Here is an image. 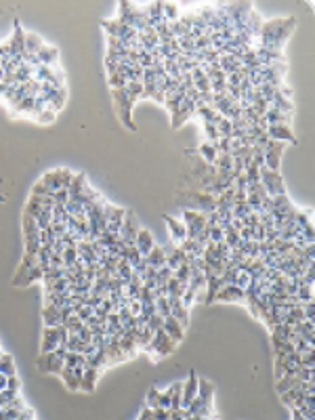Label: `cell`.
<instances>
[{"label":"cell","instance_id":"1","mask_svg":"<svg viewBox=\"0 0 315 420\" xmlns=\"http://www.w3.org/2000/svg\"><path fill=\"white\" fill-rule=\"evenodd\" d=\"M260 170V185L265 187L267 196L269 198H275V196H284L288 194V189L284 185V177L279 174V170H269V168H258Z\"/></svg>","mask_w":315,"mask_h":420},{"label":"cell","instance_id":"2","mask_svg":"<svg viewBox=\"0 0 315 420\" xmlns=\"http://www.w3.org/2000/svg\"><path fill=\"white\" fill-rule=\"evenodd\" d=\"M114 95V101H116V110L120 114V120H122V124H124L126 128L130 130H137L135 126V122H133V101L130 97L126 95V89H120V91H112Z\"/></svg>","mask_w":315,"mask_h":420},{"label":"cell","instance_id":"3","mask_svg":"<svg viewBox=\"0 0 315 420\" xmlns=\"http://www.w3.org/2000/svg\"><path fill=\"white\" fill-rule=\"evenodd\" d=\"M174 347H177V343H174L164 330H158V332H153V336H151V340L145 349L149 353H155V359H158V357L170 355L174 351Z\"/></svg>","mask_w":315,"mask_h":420},{"label":"cell","instance_id":"4","mask_svg":"<svg viewBox=\"0 0 315 420\" xmlns=\"http://www.w3.org/2000/svg\"><path fill=\"white\" fill-rule=\"evenodd\" d=\"M141 229V225H139V219L135 217V213H130V210H126V217H124V223H122V229L118 233V238L126 244V246H135V238H137V231Z\"/></svg>","mask_w":315,"mask_h":420},{"label":"cell","instance_id":"5","mask_svg":"<svg viewBox=\"0 0 315 420\" xmlns=\"http://www.w3.org/2000/svg\"><path fill=\"white\" fill-rule=\"evenodd\" d=\"M36 365L42 374H55L59 376L63 370V359H59L55 353H40V357L36 359Z\"/></svg>","mask_w":315,"mask_h":420},{"label":"cell","instance_id":"6","mask_svg":"<svg viewBox=\"0 0 315 420\" xmlns=\"http://www.w3.org/2000/svg\"><path fill=\"white\" fill-rule=\"evenodd\" d=\"M196 116V105H194V101L191 99H187L185 97V101L179 105V110L174 112V114H170V124H172V128H179V126H183L185 122L189 120V118H194Z\"/></svg>","mask_w":315,"mask_h":420},{"label":"cell","instance_id":"7","mask_svg":"<svg viewBox=\"0 0 315 420\" xmlns=\"http://www.w3.org/2000/svg\"><path fill=\"white\" fill-rule=\"evenodd\" d=\"M198 397V376L196 372H189L187 380L183 382V393H181V408L187 410L189 404Z\"/></svg>","mask_w":315,"mask_h":420},{"label":"cell","instance_id":"8","mask_svg":"<svg viewBox=\"0 0 315 420\" xmlns=\"http://www.w3.org/2000/svg\"><path fill=\"white\" fill-rule=\"evenodd\" d=\"M189 200L194 202V208L191 210H198V213H213V210H217L215 206V198L210 194H204V191H194V194H189Z\"/></svg>","mask_w":315,"mask_h":420},{"label":"cell","instance_id":"9","mask_svg":"<svg viewBox=\"0 0 315 420\" xmlns=\"http://www.w3.org/2000/svg\"><path fill=\"white\" fill-rule=\"evenodd\" d=\"M82 365H76V368H65L59 374V378L63 380V384L69 389V391H80V380H82Z\"/></svg>","mask_w":315,"mask_h":420},{"label":"cell","instance_id":"10","mask_svg":"<svg viewBox=\"0 0 315 420\" xmlns=\"http://www.w3.org/2000/svg\"><path fill=\"white\" fill-rule=\"evenodd\" d=\"M164 221L168 225V233H170V244H174V246H179V244L187 238V229H185V225L183 221L179 219H174L170 215H164Z\"/></svg>","mask_w":315,"mask_h":420},{"label":"cell","instance_id":"11","mask_svg":"<svg viewBox=\"0 0 315 420\" xmlns=\"http://www.w3.org/2000/svg\"><path fill=\"white\" fill-rule=\"evenodd\" d=\"M34 282H42V269L38 265H34L25 271H17L15 277H13V284L15 286H30Z\"/></svg>","mask_w":315,"mask_h":420},{"label":"cell","instance_id":"12","mask_svg":"<svg viewBox=\"0 0 315 420\" xmlns=\"http://www.w3.org/2000/svg\"><path fill=\"white\" fill-rule=\"evenodd\" d=\"M215 301H221V303H242L246 301V292L238 286H223L219 292H217V299Z\"/></svg>","mask_w":315,"mask_h":420},{"label":"cell","instance_id":"13","mask_svg":"<svg viewBox=\"0 0 315 420\" xmlns=\"http://www.w3.org/2000/svg\"><path fill=\"white\" fill-rule=\"evenodd\" d=\"M267 137L273 139V141H279V143H296V137L292 133L290 126H284V124H271L267 126Z\"/></svg>","mask_w":315,"mask_h":420},{"label":"cell","instance_id":"14","mask_svg":"<svg viewBox=\"0 0 315 420\" xmlns=\"http://www.w3.org/2000/svg\"><path fill=\"white\" fill-rule=\"evenodd\" d=\"M9 46H11V57L15 55H21L25 52V32L21 30V23L15 21V34L9 38Z\"/></svg>","mask_w":315,"mask_h":420},{"label":"cell","instance_id":"15","mask_svg":"<svg viewBox=\"0 0 315 420\" xmlns=\"http://www.w3.org/2000/svg\"><path fill=\"white\" fill-rule=\"evenodd\" d=\"M153 246H155V240H153L151 231H147V229H143V227H141V229L137 231V238H135V248L141 252V256H147Z\"/></svg>","mask_w":315,"mask_h":420},{"label":"cell","instance_id":"16","mask_svg":"<svg viewBox=\"0 0 315 420\" xmlns=\"http://www.w3.org/2000/svg\"><path fill=\"white\" fill-rule=\"evenodd\" d=\"M99 372H101V370H97V368L84 363L82 380H80V391H84V393H93V391H95V384H97V378H99Z\"/></svg>","mask_w":315,"mask_h":420},{"label":"cell","instance_id":"17","mask_svg":"<svg viewBox=\"0 0 315 420\" xmlns=\"http://www.w3.org/2000/svg\"><path fill=\"white\" fill-rule=\"evenodd\" d=\"M59 347V332L57 328H44L42 332V343H40V353H50Z\"/></svg>","mask_w":315,"mask_h":420},{"label":"cell","instance_id":"18","mask_svg":"<svg viewBox=\"0 0 315 420\" xmlns=\"http://www.w3.org/2000/svg\"><path fill=\"white\" fill-rule=\"evenodd\" d=\"M86 187H89V183H86V174L84 172H74V179H72V183H69V187H67V194H69V200H78L84 191H86Z\"/></svg>","mask_w":315,"mask_h":420},{"label":"cell","instance_id":"19","mask_svg":"<svg viewBox=\"0 0 315 420\" xmlns=\"http://www.w3.org/2000/svg\"><path fill=\"white\" fill-rule=\"evenodd\" d=\"M42 320H44V328H57L61 326V309L55 305H44L42 309Z\"/></svg>","mask_w":315,"mask_h":420},{"label":"cell","instance_id":"20","mask_svg":"<svg viewBox=\"0 0 315 420\" xmlns=\"http://www.w3.org/2000/svg\"><path fill=\"white\" fill-rule=\"evenodd\" d=\"M36 57H38V63L40 65H48V67H57V59H59V50L57 48H52V46H42L38 52H36Z\"/></svg>","mask_w":315,"mask_h":420},{"label":"cell","instance_id":"21","mask_svg":"<svg viewBox=\"0 0 315 420\" xmlns=\"http://www.w3.org/2000/svg\"><path fill=\"white\" fill-rule=\"evenodd\" d=\"M166 334L174 340V343H181L183 340V334H185V328L174 320V318H164V328H162Z\"/></svg>","mask_w":315,"mask_h":420},{"label":"cell","instance_id":"22","mask_svg":"<svg viewBox=\"0 0 315 420\" xmlns=\"http://www.w3.org/2000/svg\"><path fill=\"white\" fill-rule=\"evenodd\" d=\"M265 118V122L271 126V124H284V126H290L292 124V114H284V112H277L273 108L267 110V114L262 116Z\"/></svg>","mask_w":315,"mask_h":420},{"label":"cell","instance_id":"23","mask_svg":"<svg viewBox=\"0 0 315 420\" xmlns=\"http://www.w3.org/2000/svg\"><path fill=\"white\" fill-rule=\"evenodd\" d=\"M269 108H273V110H277V112H284V114H292L294 112V103H292V99H288V97H284L282 93H275L273 95V99L269 101Z\"/></svg>","mask_w":315,"mask_h":420},{"label":"cell","instance_id":"24","mask_svg":"<svg viewBox=\"0 0 315 420\" xmlns=\"http://www.w3.org/2000/svg\"><path fill=\"white\" fill-rule=\"evenodd\" d=\"M145 258V262H147V267H155V269H160L162 265H166V256H164V250H162V246H155L151 248V252L147 254V256H143Z\"/></svg>","mask_w":315,"mask_h":420},{"label":"cell","instance_id":"25","mask_svg":"<svg viewBox=\"0 0 315 420\" xmlns=\"http://www.w3.org/2000/svg\"><path fill=\"white\" fill-rule=\"evenodd\" d=\"M213 397H215V387L206 378H198V399H202L204 404H213Z\"/></svg>","mask_w":315,"mask_h":420},{"label":"cell","instance_id":"26","mask_svg":"<svg viewBox=\"0 0 315 420\" xmlns=\"http://www.w3.org/2000/svg\"><path fill=\"white\" fill-rule=\"evenodd\" d=\"M42 200H44V198H40V196H30V200H28V204H25V208H23V215L36 219V217L42 213V210H44Z\"/></svg>","mask_w":315,"mask_h":420},{"label":"cell","instance_id":"27","mask_svg":"<svg viewBox=\"0 0 315 420\" xmlns=\"http://www.w3.org/2000/svg\"><path fill=\"white\" fill-rule=\"evenodd\" d=\"M42 181H44V185L52 191V194H55V191H59V189H63V187H61V168L46 172L44 177H42Z\"/></svg>","mask_w":315,"mask_h":420},{"label":"cell","instance_id":"28","mask_svg":"<svg viewBox=\"0 0 315 420\" xmlns=\"http://www.w3.org/2000/svg\"><path fill=\"white\" fill-rule=\"evenodd\" d=\"M299 380H296V376H292V374H286V376H282L277 380V384H275V389H277V393L282 395V393H286V391H290V389H294V387H299Z\"/></svg>","mask_w":315,"mask_h":420},{"label":"cell","instance_id":"29","mask_svg":"<svg viewBox=\"0 0 315 420\" xmlns=\"http://www.w3.org/2000/svg\"><path fill=\"white\" fill-rule=\"evenodd\" d=\"M217 147L213 145V143H208V141H204L202 145H200V158L206 162V164H215V160H217Z\"/></svg>","mask_w":315,"mask_h":420},{"label":"cell","instance_id":"30","mask_svg":"<svg viewBox=\"0 0 315 420\" xmlns=\"http://www.w3.org/2000/svg\"><path fill=\"white\" fill-rule=\"evenodd\" d=\"M44 46V40L38 36V34H25V52H36Z\"/></svg>","mask_w":315,"mask_h":420},{"label":"cell","instance_id":"31","mask_svg":"<svg viewBox=\"0 0 315 420\" xmlns=\"http://www.w3.org/2000/svg\"><path fill=\"white\" fill-rule=\"evenodd\" d=\"M0 372H3L5 376H17V372H15V363H13V357L9 355V353H3L0 355Z\"/></svg>","mask_w":315,"mask_h":420},{"label":"cell","instance_id":"32","mask_svg":"<svg viewBox=\"0 0 315 420\" xmlns=\"http://www.w3.org/2000/svg\"><path fill=\"white\" fill-rule=\"evenodd\" d=\"M126 95L130 97L133 103H137L143 97V82H126Z\"/></svg>","mask_w":315,"mask_h":420},{"label":"cell","instance_id":"33","mask_svg":"<svg viewBox=\"0 0 315 420\" xmlns=\"http://www.w3.org/2000/svg\"><path fill=\"white\" fill-rule=\"evenodd\" d=\"M162 13H164V19H166L168 23H172V21H179V17H181L179 7H177V5H172V3H164Z\"/></svg>","mask_w":315,"mask_h":420},{"label":"cell","instance_id":"34","mask_svg":"<svg viewBox=\"0 0 315 420\" xmlns=\"http://www.w3.org/2000/svg\"><path fill=\"white\" fill-rule=\"evenodd\" d=\"M21 227H23V238H25V235H38V233H40L38 223H36V219H34V217L23 215V223H21Z\"/></svg>","mask_w":315,"mask_h":420},{"label":"cell","instance_id":"35","mask_svg":"<svg viewBox=\"0 0 315 420\" xmlns=\"http://www.w3.org/2000/svg\"><path fill=\"white\" fill-rule=\"evenodd\" d=\"M213 166H215L217 170H229V172H231V166H233V158H231V153H219Z\"/></svg>","mask_w":315,"mask_h":420},{"label":"cell","instance_id":"36","mask_svg":"<svg viewBox=\"0 0 315 420\" xmlns=\"http://www.w3.org/2000/svg\"><path fill=\"white\" fill-rule=\"evenodd\" d=\"M172 277H174V279H179L181 284H185V286H187V284H189V262H187V260H185V262H181V265L172 271Z\"/></svg>","mask_w":315,"mask_h":420},{"label":"cell","instance_id":"37","mask_svg":"<svg viewBox=\"0 0 315 420\" xmlns=\"http://www.w3.org/2000/svg\"><path fill=\"white\" fill-rule=\"evenodd\" d=\"M15 112H19V114H32L34 112V95H25L19 103L13 108Z\"/></svg>","mask_w":315,"mask_h":420},{"label":"cell","instance_id":"38","mask_svg":"<svg viewBox=\"0 0 315 420\" xmlns=\"http://www.w3.org/2000/svg\"><path fill=\"white\" fill-rule=\"evenodd\" d=\"M303 395H305V393H303L299 387H294V389H290V391L282 393L279 397H282V401H284V404H286L288 408H292V406H294V401H296V399H301Z\"/></svg>","mask_w":315,"mask_h":420},{"label":"cell","instance_id":"39","mask_svg":"<svg viewBox=\"0 0 315 420\" xmlns=\"http://www.w3.org/2000/svg\"><path fill=\"white\" fill-rule=\"evenodd\" d=\"M61 256H63V267H65V269L72 267L74 262L78 260V248H76V246H67Z\"/></svg>","mask_w":315,"mask_h":420},{"label":"cell","instance_id":"40","mask_svg":"<svg viewBox=\"0 0 315 420\" xmlns=\"http://www.w3.org/2000/svg\"><path fill=\"white\" fill-rule=\"evenodd\" d=\"M84 363H86V357H84L82 353H67L65 359H63V365H65V368H76V365H82V368H84Z\"/></svg>","mask_w":315,"mask_h":420},{"label":"cell","instance_id":"41","mask_svg":"<svg viewBox=\"0 0 315 420\" xmlns=\"http://www.w3.org/2000/svg\"><path fill=\"white\" fill-rule=\"evenodd\" d=\"M296 299H299L301 303H311L313 301V286H299V288H296Z\"/></svg>","mask_w":315,"mask_h":420},{"label":"cell","instance_id":"42","mask_svg":"<svg viewBox=\"0 0 315 420\" xmlns=\"http://www.w3.org/2000/svg\"><path fill=\"white\" fill-rule=\"evenodd\" d=\"M204 133H206V141H208V143H213V145L221 139L217 126H215V124H210V122H204Z\"/></svg>","mask_w":315,"mask_h":420},{"label":"cell","instance_id":"43","mask_svg":"<svg viewBox=\"0 0 315 420\" xmlns=\"http://www.w3.org/2000/svg\"><path fill=\"white\" fill-rule=\"evenodd\" d=\"M155 311H158V315H162V318H170V305H168L166 296L155 299Z\"/></svg>","mask_w":315,"mask_h":420},{"label":"cell","instance_id":"44","mask_svg":"<svg viewBox=\"0 0 315 420\" xmlns=\"http://www.w3.org/2000/svg\"><path fill=\"white\" fill-rule=\"evenodd\" d=\"M32 196H40V198H50V196H52V191H50V189H48V187L44 185V181L40 179V181H38L36 185H34V187H32Z\"/></svg>","mask_w":315,"mask_h":420},{"label":"cell","instance_id":"45","mask_svg":"<svg viewBox=\"0 0 315 420\" xmlns=\"http://www.w3.org/2000/svg\"><path fill=\"white\" fill-rule=\"evenodd\" d=\"M206 231H208V240L213 242V244H219V242H223V240H225V231L221 229L219 225H217V227H210V229L206 227Z\"/></svg>","mask_w":315,"mask_h":420},{"label":"cell","instance_id":"46","mask_svg":"<svg viewBox=\"0 0 315 420\" xmlns=\"http://www.w3.org/2000/svg\"><path fill=\"white\" fill-rule=\"evenodd\" d=\"M34 118H36V122H40V124H50L52 120H55V112H50L48 108L38 112V114H34Z\"/></svg>","mask_w":315,"mask_h":420},{"label":"cell","instance_id":"47","mask_svg":"<svg viewBox=\"0 0 315 420\" xmlns=\"http://www.w3.org/2000/svg\"><path fill=\"white\" fill-rule=\"evenodd\" d=\"M147 328L151 330V332H158V330H162L164 328V318H162V315H151V318L147 320Z\"/></svg>","mask_w":315,"mask_h":420},{"label":"cell","instance_id":"48","mask_svg":"<svg viewBox=\"0 0 315 420\" xmlns=\"http://www.w3.org/2000/svg\"><path fill=\"white\" fill-rule=\"evenodd\" d=\"M217 130H219V135L221 137H227V139H231V122L227 120V118H223L219 124H217Z\"/></svg>","mask_w":315,"mask_h":420},{"label":"cell","instance_id":"49","mask_svg":"<svg viewBox=\"0 0 315 420\" xmlns=\"http://www.w3.org/2000/svg\"><path fill=\"white\" fill-rule=\"evenodd\" d=\"M215 147H217V153H229L231 151V139L221 137L219 141L215 143Z\"/></svg>","mask_w":315,"mask_h":420},{"label":"cell","instance_id":"50","mask_svg":"<svg viewBox=\"0 0 315 420\" xmlns=\"http://www.w3.org/2000/svg\"><path fill=\"white\" fill-rule=\"evenodd\" d=\"M194 303H196V292H194V290H191V288H187V290L183 292V296H181V305L189 309V307H191V305H194Z\"/></svg>","mask_w":315,"mask_h":420},{"label":"cell","instance_id":"51","mask_svg":"<svg viewBox=\"0 0 315 420\" xmlns=\"http://www.w3.org/2000/svg\"><path fill=\"white\" fill-rule=\"evenodd\" d=\"M194 89L202 95V93H210V80L204 76V78H200V80H194Z\"/></svg>","mask_w":315,"mask_h":420},{"label":"cell","instance_id":"52","mask_svg":"<svg viewBox=\"0 0 315 420\" xmlns=\"http://www.w3.org/2000/svg\"><path fill=\"white\" fill-rule=\"evenodd\" d=\"M141 258H143V256H141V252H139L135 246H130V248H128V252H126V260H128V265H130V267H135V265H137V262L141 260Z\"/></svg>","mask_w":315,"mask_h":420},{"label":"cell","instance_id":"53","mask_svg":"<svg viewBox=\"0 0 315 420\" xmlns=\"http://www.w3.org/2000/svg\"><path fill=\"white\" fill-rule=\"evenodd\" d=\"M76 315H78V320H80V322H86L89 318H93V315H95V309H93V307H86V305H82V307L76 311Z\"/></svg>","mask_w":315,"mask_h":420},{"label":"cell","instance_id":"54","mask_svg":"<svg viewBox=\"0 0 315 420\" xmlns=\"http://www.w3.org/2000/svg\"><path fill=\"white\" fill-rule=\"evenodd\" d=\"M158 408L162 410H170V391H160V399H158Z\"/></svg>","mask_w":315,"mask_h":420},{"label":"cell","instance_id":"55","mask_svg":"<svg viewBox=\"0 0 315 420\" xmlns=\"http://www.w3.org/2000/svg\"><path fill=\"white\" fill-rule=\"evenodd\" d=\"M158 399H160V391H158V389H149V393H147V408L155 410V408H158Z\"/></svg>","mask_w":315,"mask_h":420},{"label":"cell","instance_id":"56","mask_svg":"<svg viewBox=\"0 0 315 420\" xmlns=\"http://www.w3.org/2000/svg\"><path fill=\"white\" fill-rule=\"evenodd\" d=\"M301 365H305V368H315V351L301 353Z\"/></svg>","mask_w":315,"mask_h":420},{"label":"cell","instance_id":"57","mask_svg":"<svg viewBox=\"0 0 315 420\" xmlns=\"http://www.w3.org/2000/svg\"><path fill=\"white\" fill-rule=\"evenodd\" d=\"M76 336H78L82 343H91V338H93V332H91V328H89V326H82V328L76 332Z\"/></svg>","mask_w":315,"mask_h":420},{"label":"cell","instance_id":"58","mask_svg":"<svg viewBox=\"0 0 315 420\" xmlns=\"http://www.w3.org/2000/svg\"><path fill=\"white\" fill-rule=\"evenodd\" d=\"M153 420H170V410L155 408V410H153Z\"/></svg>","mask_w":315,"mask_h":420},{"label":"cell","instance_id":"59","mask_svg":"<svg viewBox=\"0 0 315 420\" xmlns=\"http://www.w3.org/2000/svg\"><path fill=\"white\" fill-rule=\"evenodd\" d=\"M128 313L133 315V318H137V315L141 313V303H139L137 299H135V301H128Z\"/></svg>","mask_w":315,"mask_h":420},{"label":"cell","instance_id":"60","mask_svg":"<svg viewBox=\"0 0 315 420\" xmlns=\"http://www.w3.org/2000/svg\"><path fill=\"white\" fill-rule=\"evenodd\" d=\"M242 80V76L235 72V74H227V86H238Z\"/></svg>","mask_w":315,"mask_h":420},{"label":"cell","instance_id":"61","mask_svg":"<svg viewBox=\"0 0 315 420\" xmlns=\"http://www.w3.org/2000/svg\"><path fill=\"white\" fill-rule=\"evenodd\" d=\"M170 420H185V410H170Z\"/></svg>","mask_w":315,"mask_h":420},{"label":"cell","instance_id":"62","mask_svg":"<svg viewBox=\"0 0 315 420\" xmlns=\"http://www.w3.org/2000/svg\"><path fill=\"white\" fill-rule=\"evenodd\" d=\"M139 420H153V410L145 406V410H143L141 414H139Z\"/></svg>","mask_w":315,"mask_h":420},{"label":"cell","instance_id":"63","mask_svg":"<svg viewBox=\"0 0 315 420\" xmlns=\"http://www.w3.org/2000/svg\"><path fill=\"white\" fill-rule=\"evenodd\" d=\"M3 82H5V69L0 67V84H3Z\"/></svg>","mask_w":315,"mask_h":420}]
</instances>
